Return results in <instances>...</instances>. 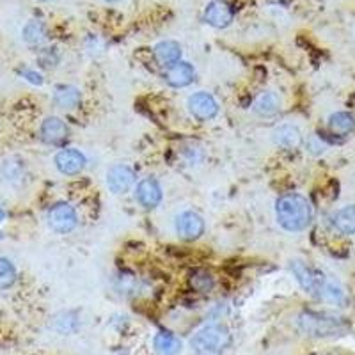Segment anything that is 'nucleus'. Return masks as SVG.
<instances>
[{
    "label": "nucleus",
    "instance_id": "6",
    "mask_svg": "<svg viewBox=\"0 0 355 355\" xmlns=\"http://www.w3.org/2000/svg\"><path fill=\"white\" fill-rule=\"evenodd\" d=\"M176 233L181 240L192 242L205 233V220L196 211H183L176 218Z\"/></svg>",
    "mask_w": 355,
    "mask_h": 355
},
{
    "label": "nucleus",
    "instance_id": "27",
    "mask_svg": "<svg viewBox=\"0 0 355 355\" xmlns=\"http://www.w3.org/2000/svg\"><path fill=\"white\" fill-rule=\"evenodd\" d=\"M306 148H308L309 153H312V154H320V153H323V150H325V146L321 144V141L318 137L309 139L308 144H306Z\"/></svg>",
    "mask_w": 355,
    "mask_h": 355
},
{
    "label": "nucleus",
    "instance_id": "15",
    "mask_svg": "<svg viewBox=\"0 0 355 355\" xmlns=\"http://www.w3.org/2000/svg\"><path fill=\"white\" fill-rule=\"evenodd\" d=\"M154 59L162 66L171 68L181 59V47L176 41H162L154 47Z\"/></svg>",
    "mask_w": 355,
    "mask_h": 355
},
{
    "label": "nucleus",
    "instance_id": "9",
    "mask_svg": "<svg viewBox=\"0 0 355 355\" xmlns=\"http://www.w3.org/2000/svg\"><path fill=\"white\" fill-rule=\"evenodd\" d=\"M135 199L141 206H144L148 210H153L162 201V187L153 178H144L142 181H139L137 189H135Z\"/></svg>",
    "mask_w": 355,
    "mask_h": 355
},
{
    "label": "nucleus",
    "instance_id": "17",
    "mask_svg": "<svg viewBox=\"0 0 355 355\" xmlns=\"http://www.w3.org/2000/svg\"><path fill=\"white\" fill-rule=\"evenodd\" d=\"M80 91L73 86H62L57 87L56 95H54V103H56L59 108H65V111H73L80 105Z\"/></svg>",
    "mask_w": 355,
    "mask_h": 355
},
{
    "label": "nucleus",
    "instance_id": "8",
    "mask_svg": "<svg viewBox=\"0 0 355 355\" xmlns=\"http://www.w3.org/2000/svg\"><path fill=\"white\" fill-rule=\"evenodd\" d=\"M133 181H135V174L128 165L123 163H116L112 165L107 172V185L112 194H126L132 189Z\"/></svg>",
    "mask_w": 355,
    "mask_h": 355
},
{
    "label": "nucleus",
    "instance_id": "24",
    "mask_svg": "<svg viewBox=\"0 0 355 355\" xmlns=\"http://www.w3.org/2000/svg\"><path fill=\"white\" fill-rule=\"evenodd\" d=\"M16 283V268L8 257H0V291L9 290Z\"/></svg>",
    "mask_w": 355,
    "mask_h": 355
},
{
    "label": "nucleus",
    "instance_id": "22",
    "mask_svg": "<svg viewBox=\"0 0 355 355\" xmlns=\"http://www.w3.org/2000/svg\"><path fill=\"white\" fill-rule=\"evenodd\" d=\"M23 41L27 45H41L47 39V29L38 20H30L25 27H23Z\"/></svg>",
    "mask_w": 355,
    "mask_h": 355
},
{
    "label": "nucleus",
    "instance_id": "4",
    "mask_svg": "<svg viewBox=\"0 0 355 355\" xmlns=\"http://www.w3.org/2000/svg\"><path fill=\"white\" fill-rule=\"evenodd\" d=\"M47 220L48 226L56 233H60V235L71 233L78 224L77 211L69 203H57V205L51 206L48 210Z\"/></svg>",
    "mask_w": 355,
    "mask_h": 355
},
{
    "label": "nucleus",
    "instance_id": "32",
    "mask_svg": "<svg viewBox=\"0 0 355 355\" xmlns=\"http://www.w3.org/2000/svg\"><path fill=\"white\" fill-rule=\"evenodd\" d=\"M283 2H290V0H283Z\"/></svg>",
    "mask_w": 355,
    "mask_h": 355
},
{
    "label": "nucleus",
    "instance_id": "31",
    "mask_svg": "<svg viewBox=\"0 0 355 355\" xmlns=\"http://www.w3.org/2000/svg\"><path fill=\"white\" fill-rule=\"evenodd\" d=\"M39 2H48V0H39Z\"/></svg>",
    "mask_w": 355,
    "mask_h": 355
},
{
    "label": "nucleus",
    "instance_id": "1",
    "mask_svg": "<svg viewBox=\"0 0 355 355\" xmlns=\"http://www.w3.org/2000/svg\"><path fill=\"white\" fill-rule=\"evenodd\" d=\"M275 218L279 226L286 231H304L312 220L311 203L300 194H284L275 203Z\"/></svg>",
    "mask_w": 355,
    "mask_h": 355
},
{
    "label": "nucleus",
    "instance_id": "33",
    "mask_svg": "<svg viewBox=\"0 0 355 355\" xmlns=\"http://www.w3.org/2000/svg\"><path fill=\"white\" fill-rule=\"evenodd\" d=\"M0 240H2V233H0Z\"/></svg>",
    "mask_w": 355,
    "mask_h": 355
},
{
    "label": "nucleus",
    "instance_id": "20",
    "mask_svg": "<svg viewBox=\"0 0 355 355\" xmlns=\"http://www.w3.org/2000/svg\"><path fill=\"white\" fill-rule=\"evenodd\" d=\"M334 227L343 235H355V206H345L334 215Z\"/></svg>",
    "mask_w": 355,
    "mask_h": 355
},
{
    "label": "nucleus",
    "instance_id": "16",
    "mask_svg": "<svg viewBox=\"0 0 355 355\" xmlns=\"http://www.w3.org/2000/svg\"><path fill=\"white\" fill-rule=\"evenodd\" d=\"M317 295L320 297L321 300H325L329 304H336L339 308H345L348 302L347 299V293L343 291L341 286H338L336 283H330V281H325V279H321L320 286H318Z\"/></svg>",
    "mask_w": 355,
    "mask_h": 355
},
{
    "label": "nucleus",
    "instance_id": "10",
    "mask_svg": "<svg viewBox=\"0 0 355 355\" xmlns=\"http://www.w3.org/2000/svg\"><path fill=\"white\" fill-rule=\"evenodd\" d=\"M205 18L211 27L224 29V27H227L233 22V9L222 0H215V2H210L208 8H206Z\"/></svg>",
    "mask_w": 355,
    "mask_h": 355
},
{
    "label": "nucleus",
    "instance_id": "26",
    "mask_svg": "<svg viewBox=\"0 0 355 355\" xmlns=\"http://www.w3.org/2000/svg\"><path fill=\"white\" fill-rule=\"evenodd\" d=\"M60 320H57V330L59 332H73V330L77 329L78 321L77 318L73 317V312H62L59 314Z\"/></svg>",
    "mask_w": 355,
    "mask_h": 355
},
{
    "label": "nucleus",
    "instance_id": "12",
    "mask_svg": "<svg viewBox=\"0 0 355 355\" xmlns=\"http://www.w3.org/2000/svg\"><path fill=\"white\" fill-rule=\"evenodd\" d=\"M291 272L293 275L297 277L299 284L302 286V290H306L308 293H312V295H317L318 286H320L321 279L317 272H312L308 265H304L302 261H293L291 263Z\"/></svg>",
    "mask_w": 355,
    "mask_h": 355
},
{
    "label": "nucleus",
    "instance_id": "3",
    "mask_svg": "<svg viewBox=\"0 0 355 355\" xmlns=\"http://www.w3.org/2000/svg\"><path fill=\"white\" fill-rule=\"evenodd\" d=\"M229 343H231V334L227 327L214 323L197 330L190 339V347L199 355H218L229 347Z\"/></svg>",
    "mask_w": 355,
    "mask_h": 355
},
{
    "label": "nucleus",
    "instance_id": "7",
    "mask_svg": "<svg viewBox=\"0 0 355 355\" xmlns=\"http://www.w3.org/2000/svg\"><path fill=\"white\" fill-rule=\"evenodd\" d=\"M56 167L62 174L77 176L86 167V157L75 148H66L56 154Z\"/></svg>",
    "mask_w": 355,
    "mask_h": 355
},
{
    "label": "nucleus",
    "instance_id": "25",
    "mask_svg": "<svg viewBox=\"0 0 355 355\" xmlns=\"http://www.w3.org/2000/svg\"><path fill=\"white\" fill-rule=\"evenodd\" d=\"M22 171H23L22 163L16 162L14 159H8L4 162V165H2V172H4V176L8 178V180H16V178H20V176H22Z\"/></svg>",
    "mask_w": 355,
    "mask_h": 355
},
{
    "label": "nucleus",
    "instance_id": "2",
    "mask_svg": "<svg viewBox=\"0 0 355 355\" xmlns=\"http://www.w3.org/2000/svg\"><path fill=\"white\" fill-rule=\"evenodd\" d=\"M297 327L312 338H329V336H343L348 332L350 325L345 318L325 314V312H300L297 318Z\"/></svg>",
    "mask_w": 355,
    "mask_h": 355
},
{
    "label": "nucleus",
    "instance_id": "28",
    "mask_svg": "<svg viewBox=\"0 0 355 355\" xmlns=\"http://www.w3.org/2000/svg\"><path fill=\"white\" fill-rule=\"evenodd\" d=\"M23 77L29 82H32V84H36V86H41V84H43V77L36 71H29V69H27V71H23Z\"/></svg>",
    "mask_w": 355,
    "mask_h": 355
},
{
    "label": "nucleus",
    "instance_id": "5",
    "mask_svg": "<svg viewBox=\"0 0 355 355\" xmlns=\"http://www.w3.org/2000/svg\"><path fill=\"white\" fill-rule=\"evenodd\" d=\"M187 105H189L190 114L199 121H210L218 114L217 100L210 93H205V91L194 93Z\"/></svg>",
    "mask_w": 355,
    "mask_h": 355
},
{
    "label": "nucleus",
    "instance_id": "19",
    "mask_svg": "<svg viewBox=\"0 0 355 355\" xmlns=\"http://www.w3.org/2000/svg\"><path fill=\"white\" fill-rule=\"evenodd\" d=\"M153 347L159 355H178L181 352V341L172 332H159L153 339Z\"/></svg>",
    "mask_w": 355,
    "mask_h": 355
},
{
    "label": "nucleus",
    "instance_id": "11",
    "mask_svg": "<svg viewBox=\"0 0 355 355\" xmlns=\"http://www.w3.org/2000/svg\"><path fill=\"white\" fill-rule=\"evenodd\" d=\"M39 133H41V139L47 144H59V142H62L68 137V126H66V123L60 117L50 116L41 123Z\"/></svg>",
    "mask_w": 355,
    "mask_h": 355
},
{
    "label": "nucleus",
    "instance_id": "18",
    "mask_svg": "<svg viewBox=\"0 0 355 355\" xmlns=\"http://www.w3.org/2000/svg\"><path fill=\"white\" fill-rule=\"evenodd\" d=\"M279 108H281V100L274 91H266L254 102V112L261 117L274 116L279 112Z\"/></svg>",
    "mask_w": 355,
    "mask_h": 355
},
{
    "label": "nucleus",
    "instance_id": "29",
    "mask_svg": "<svg viewBox=\"0 0 355 355\" xmlns=\"http://www.w3.org/2000/svg\"><path fill=\"white\" fill-rule=\"evenodd\" d=\"M4 217H5L4 210H2V208H0V222H2V220H4Z\"/></svg>",
    "mask_w": 355,
    "mask_h": 355
},
{
    "label": "nucleus",
    "instance_id": "13",
    "mask_svg": "<svg viewBox=\"0 0 355 355\" xmlns=\"http://www.w3.org/2000/svg\"><path fill=\"white\" fill-rule=\"evenodd\" d=\"M194 77H196V71H194L192 66L189 62H176L174 66L169 68L165 75V80L169 86L172 87H187L194 82Z\"/></svg>",
    "mask_w": 355,
    "mask_h": 355
},
{
    "label": "nucleus",
    "instance_id": "14",
    "mask_svg": "<svg viewBox=\"0 0 355 355\" xmlns=\"http://www.w3.org/2000/svg\"><path fill=\"white\" fill-rule=\"evenodd\" d=\"M274 142L284 150H297L302 142V133L295 124H281L274 130Z\"/></svg>",
    "mask_w": 355,
    "mask_h": 355
},
{
    "label": "nucleus",
    "instance_id": "30",
    "mask_svg": "<svg viewBox=\"0 0 355 355\" xmlns=\"http://www.w3.org/2000/svg\"><path fill=\"white\" fill-rule=\"evenodd\" d=\"M105 2H119V0H105Z\"/></svg>",
    "mask_w": 355,
    "mask_h": 355
},
{
    "label": "nucleus",
    "instance_id": "21",
    "mask_svg": "<svg viewBox=\"0 0 355 355\" xmlns=\"http://www.w3.org/2000/svg\"><path fill=\"white\" fill-rule=\"evenodd\" d=\"M329 128L336 135H348L355 130V117L348 112H336L329 117Z\"/></svg>",
    "mask_w": 355,
    "mask_h": 355
},
{
    "label": "nucleus",
    "instance_id": "23",
    "mask_svg": "<svg viewBox=\"0 0 355 355\" xmlns=\"http://www.w3.org/2000/svg\"><path fill=\"white\" fill-rule=\"evenodd\" d=\"M190 286L199 293H208V291L214 290L215 279L208 270H196L190 277Z\"/></svg>",
    "mask_w": 355,
    "mask_h": 355
}]
</instances>
